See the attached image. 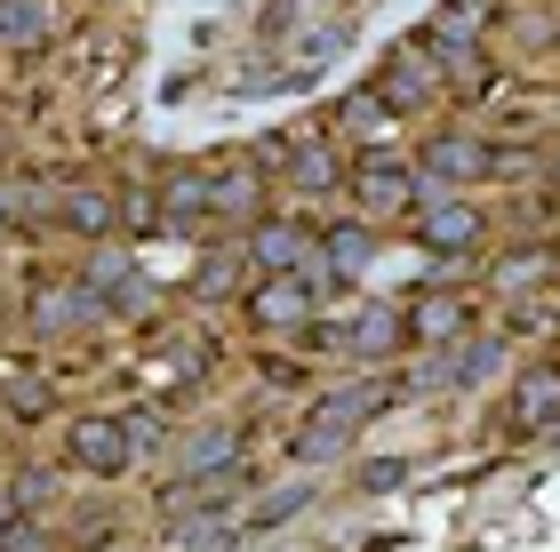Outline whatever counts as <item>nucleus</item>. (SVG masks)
<instances>
[{
    "label": "nucleus",
    "mask_w": 560,
    "mask_h": 552,
    "mask_svg": "<svg viewBox=\"0 0 560 552\" xmlns=\"http://www.w3.org/2000/svg\"><path fill=\"white\" fill-rule=\"evenodd\" d=\"M385 409H393V376H352V385H337V392H320V400H313V416L296 424L289 457H296V465H328V457H345L352 433H361L369 416H385Z\"/></svg>",
    "instance_id": "f257e3e1"
},
{
    "label": "nucleus",
    "mask_w": 560,
    "mask_h": 552,
    "mask_svg": "<svg viewBox=\"0 0 560 552\" xmlns=\"http://www.w3.org/2000/svg\"><path fill=\"white\" fill-rule=\"evenodd\" d=\"M472 177H497V144L472 137V129H441V137L417 153V185H424V200H441V192L472 185Z\"/></svg>",
    "instance_id": "f03ea898"
},
{
    "label": "nucleus",
    "mask_w": 560,
    "mask_h": 552,
    "mask_svg": "<svg viewBox=\"0 0 560 552\" xmlns=\"http://www.w3.org/2000/svg\"><path fill=\"white\" fill-rule=\"evenodd\" d=\"M129 457H137V433H129V416H72V424H65V465L96 472V481L129 472Z\"/></svg>",
    "instance_id": "7ed1b4c3"
},
{
    "label": "nucleus",
    "mask_w": 560,
    "mask_h": 552,
    "mask_svg": "<svg viewBox=\"0 0 560 552\" xmlns=\"http://www.w3.org/2000/svg\"><path fill=\"white\" fill-rule=\"evenodd\" d=\"M313 305H320V289L304 281V272H265V281L248 289V320H257L265 337L304 329V320H313Z\"/></svg>",
    "instance_id": "20e7f679"
},
{
    "label": "nucleus",
    "mask_w": 560,
    "mask_h": 552,
    "mask_svg": "<svg viewBox=\"0 0 560 552\" xmlns=\"http://www.w3.org/2000/svg\"><path fill=\"white\" fill-rule=\"evenodd\" d=\"M345 185H352V200H361L369 216H400V209H417V200H424V185H417V161H385V153H376V161H361Z\"/></svg>",
    "instance_id": "39448f33"
},
{
    "label": "nucleus",
    "mask_w": 560,
    "mask_h": 552,
    "mask_svg": "<svg viewBox=\"0 0 560 552\" xmlns=\"http://www.w3.org/2000/svg\"><path fill=\"white\" fill-rule=\"evenodd\" d=\"M313 257H320L313 224H296V216H257L248 224V265L257 272H304Z\"/></svg>",
    "instance_id": "423d86ee"
},
{
    "label": "nucleus",
    "mask_w": 560,
    "mask_h": 552,
    "mask_svg": "<svg viewBox=\"0 0 560 552\" xmlns=\"http://www.w3.org/2000/svg\"><path fill=\"white\" fill-rule=\"evenodd\" d=\"M480 233H489L480 209H472V200H456V192H441V200H424V209H417V240L441 248V257H472Z\"/></svg>",
    "instance_id": "0eeeda50"
},
{
    "label": "nucleus",
    "mask_w": 560,
    "mask_h": 552,
    "mask_svg": "<svg viewBox=\"0 0 560 552\" xmlns=\"http://www.w3.org/2000/svg\"><path fill=\"white\" fill-rule=\"evenodd\" d=\"M176 457H185V481H217V472L241 465V416H209L200 433L176 441Z\"/></svg>",
    "instance_id": "6e6552de"
},
{
    "label": "nucleus",
    "mask_w": 560,
    "mask_h": 552,
    "mask_svg": "<svg viewBox=\"0 0 560 552\" xmlns=\"http://www.w3.org/2000/svg\"><path fill=\"white\" fill-rule=\"evenodd\" d=\"M441 57L432 48H400V57L385 64V96H393V113H424V105H441Z\"/></svg>",
    "instance_id": "1a4fd4ad"
},
{
    "label": "nucleus",
    "mask_w": 560,
    "mask_h": 552,
    "mask_svg": "<svg viewBox=\"0 0 560 552\" xmlns=\"http://www.w3.org/2000/svg\"><path fill=\"white\" fill-rule=\"evenodd\" d=\"M209 216H217V177H209V168H185V177H168V192H161V233L200 240L192 224H209Z\"/></svg>",
    "instance_id": "9d476101"
},
{
    "label": "nucleus",
    "mask_w": 560,
    "mask_h": 552,
    "mask_svg": "<svg viewBox=\"0 0 560 552\" xmlns=\"http://www.w3.org/2000/svg\"><path fill=\"white\" fill-rule=\"evenodd\" d=\"M513 424L521 433H552L560 424V368L552 361H528L513 376Z\"/></svg>",
    "instance_id": "9b49d317"
},
{
    "label": "nucleus",
    "mask_w": 560,
    "mask_h": 552,
    "mask_svg": "<svg viewBox=\"0 0 560 552\" xmlns=\"http://www.w3.org/2000/svg\"><path fill=\"white\" fill-rule=\"evenodd\" d=\"M337 344H345V361H393L400 344H409V313H393V305H361V320H352Z\"/></svg>",
    "instance_id": "f8f14e48"
},
{
    "label": "nucleus",
    "mask_w": 560,
    "mask_h": 552,
    "mask_svg": "<svg viewBox=\"0 0 560 552\" xmlns=\"http://www.w3.org/2000/svg\"><path fill=\"white\" fill-rule=\"evenodd\" d=\"M120 216H129V209H120L113 192H96V185H72V192L57 200V224H65L72 240H113Z\"/></svg>",
    "instance_id": "ddd939ff"
},
{
    "label": "nucleus",
    "mask_w": 560,
    "mask_h": 552,
    "mask_svg": "<svg viewBox=\"0 0 560 552\" xmlns=\"http://www.w3.org/2000/svg\"><path fill=\"white\" fill-rule=\"evenodd\" d=\"M465 296H448V289H424L417 296V305H409V337L417 344H456V337H465Z\"/></svg>",
    "instance_id": "4468645a"
},
{
    "label": "nucleus",
    "mask_w": 560,
    "mask_h": 552,
    "mask_svg": "<svg viewBox=\"0 0 560 552\" xmlns=\"http://www.w3.org/2000/svg\"><path fill=\"white\" fill-rule=\"evenodd\" d=\"M96 313H105V305H96V289H89V281H72V289H48L40 305H33V329L65 337V329H89Z\"/></svg>",
    "instance_id": "2eb2a0df"
},
{
    "label": "nucleus",
    "mask_w": 560,
    "mask_h": 552,
    "mask_svg": "<svg viewBox=\"0 0 560 552\" xmlns=\"http://www.w3.org/2000/svg\"><path fill=\"white\" fill-rule=\"evenodd\" d=\"M289 177L304 192H328V185H345L352 168L337 161V144H320V137H289Z\"/></svg>",
    "instance_id": "dca6fc26"
},
{
    "label": "nucleus",
    "mask_w": 560,
    "mask_h": 552,
    "mask_svg": "<svg viewBox=\"0 0 560 552\" xmlns=\"http://www.w3.org/2000/svg\"><path fill=\"white\" fill-rule=\"evenodd\" d=\"M320 265L337 272V281L369 272V265H376V233H369V224H328V240H320Z\"/></svg>",
    "instance_id": "f3484780"
},
{
    "label": "nucleus",
    "mask_w": 560,
    "mask_h": 552,
    "mask_svg": "<svg viewBox=\"0 0 560 552\" xmlns=\"http://www.w3.org/2000/svg\"><path fill=\"white\" fill-rule=\"evenodd\" d=\"M57 33V0H0V40L9 48H40Z\"/></svg>",
    "instance_id": "a211bd4d"
},
{
    "label": "nucleus",
    "mask_w": 560,
    "mask_h": 552,
    "mask_svg": "<svg viewBox=\"0 0 560 552\" xmlns=\"http://www.w3.org/2000/svg\"><path fill=\"white\" fill-rule=\"evenodd\" d=\"M313 481H289V489H272V496H257V513H248V529H280V520H296L304 505H313Z\"/></svg>",
    "instance_id": "6ab92c4d"
},
{
    "label": "nucleus",
    "mask_w": 560,
    "mask_h": 552,
    "mask_svg": "<svg viewBox=\"0 0 560 552\" xmlns=\"http://www.w3.org/2000/svg\"><path fill=\"white\" fill-rule=\"evenodd\" d=\"M257 177H265V168H248V161L217 168V209L224 216H248V209H257Z\"/></svg>",
    "instance_id": "aec40b11"
},
{
    "label": "nucleus",
    "mask_w": 560,
    "mask_h": 552,
    "mask_svg": "<svg viewBox=\"0 0 560 552\" xmlns=\"http://www.w3.org/2000/svg\"><path fill=\"white\" fill-rule=\"evenodd\" d=\"M241 272H248V257H233V248H217V257H200L192 289H200V296H233V289H241Z\"/></svg>",
    "instance_id": "412c9836"
},
{
    "label": "nucleus",
    "mask_w": 560,
    "mask_h": 552,
    "mask_svg": "<svg viewBox=\"0 0 560 552\" xmlns=\"http://www.w3.org/2000/svg\"><path fill=\"white\" fill-rule=\"evenodd\" d=\"M168 552H233V529H224V520H209V529H176Z\"/></svg>",
    "instance_id": "4be33fe9"
},
{
    "label": "nucleus",
    "mask_w": 560,
    "mask_h": 552,
    "mask_svg": "<svg viewBox=\"0 0 560 552\" xmlns=\"http://www.w3.org/2000/svg\"><path fill=\"white\" fill-rule=\"evenodd\" d=\"M9 409H16V416H48V385H33V376H16V385H9Z\"/></svg>",
    "instance_id": "5701e85b"
},
{
    "label": "nucleus",
    "mask_w": 560,
    "mask_h": 552,
    "mask_svg": "<svg viewBox=\"0 0 560 552\" xmlns=\"http://www.w3.org/2000/svg\"><path fill=\"white\" fill-rule=\"evenodd\" d=\"M0 552H48V529H33V520H9V529H0Z\"/></svg>",
    "instance_id": "b1692460"
},
{
    "label": "nucleus",
    "mask_w": 560,
    "mask_h": 552,
    "mask_svg": "<svg viewBox=\"0 0 560 552\" xmlns=\"http://www.w3.org/2000/svg\"><path fill=\"white\" fill-rule=\"evenodd\" d=\"M345 120H352V129H385V105H376V96H352V105H345Z\"/></svg>",
    "instance_id": "393cba45"
},
{
    "label": "nucleus",
    "mask_w": 560,
    "mask_h": 552,
    "mask_svg": "<svg viewBox=\"0 0 560 552\" xmlns=\"http://www.w3.org/2000/svg\"><path fill=\"white\" fill-rule=\"evenodd\" d=\"M400 481H409V465H369L361 472V489H400Z\"/></svg>",
    "instance_id": "a878e982"
},
{
    "label": "nucleus",
    "mask_w": 560,
    "mask_h": 552,
    "mask_svg": "<svg viewBox=\"0 0 560 552\" xmlns=\"http://www.w3.org/2000/svg\"><path fill=\"white\" fill-rule=\"evenodd\" d=\"M9 520H16V489H0V529H9Z\"/></svg>",
    "instance_id": "bb28decb"
}]
</instances>
